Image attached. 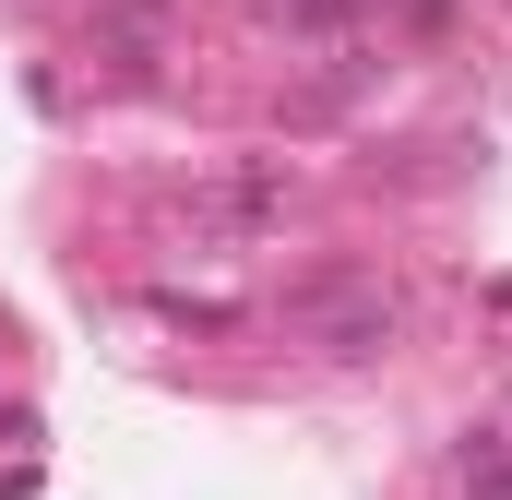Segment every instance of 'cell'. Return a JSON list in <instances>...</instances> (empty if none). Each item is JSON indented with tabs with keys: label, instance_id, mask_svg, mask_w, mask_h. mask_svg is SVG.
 Returning <instances> with one entry per match:
<instances>
[{
	"label": "cell",
	"instance_id": "cell-2",
	"mask_svg": "<svg viewBox=\"0 0 512 500\" xmlns=\"http://www.w3.org/2000/svg\"><path fill=\"white\" fill-rule=\"evenodd\" d=\"M191 215H203V227H239V239H262V227L286 215V179H274V167H239V179H215Z\"/></svg>",
	"mask_w": 512,
	"mask_h": 500
},
{
	"label": "cell",
	"instance_id": "cell-1",
	"mask_svg": "<svg viewBox=\"0 0 512 500\" xmlns=\"http://www.w3.org/2000/svg\"><path fill=\"white\" fill-rule=\"evenodd\" d=\"M298 334H310L322 358H382L393 334H405V298H393L382 274H346V286H310V298H298Z\"/></svg>",
	"mask_w": 512,
	"mask_h": 500
},
{
	"label": "cell",
	"instance_id": "cell-3",
	"mask_svg": "<svg viewBox=\"0 0 512 500\" xmlns=\"http://www.w3.org/2000/svg\"><path fill=\"white\" fill-rule=\"evenodd\" d=\"M465 489H477V500H512V429H477V441H465Z\"/></svg>",
	"mask_w": 512,
	"mask_h": 500
},
{
	"label": "cell",
	"instance_id": "cell-4",
	"mask_svg": "<svg viewBox=\"0 0 512 500\" xmlns=\"http://www.w3.org/2000/svg\"><path fill=\"white\" fill-rule=\"evenodd\" d=\"M358 0H286V24H346Z\"/></svg>",
	"mask_w": 512,
	"mask_h": 500
}]
</instances>
